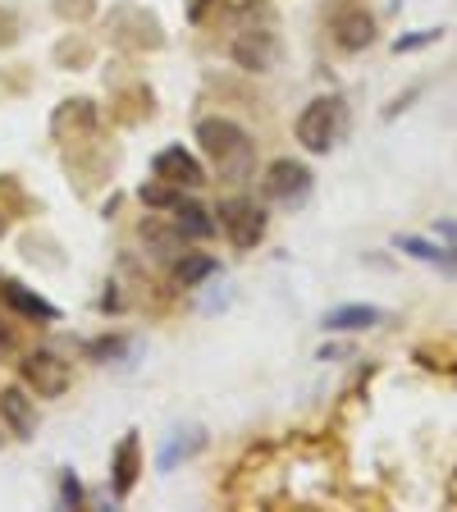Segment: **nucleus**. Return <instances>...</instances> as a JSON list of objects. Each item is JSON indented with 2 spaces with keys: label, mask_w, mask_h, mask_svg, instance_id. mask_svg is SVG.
<instances>
[{
  "label": "nucleus",
  "mask_w": 457,
  "mask_h": 512,
  "mask_svg": "<svg viewBox=\"0 0 457 512\" xmlns=\"http://www.w3.org/2000/svg\"><path fill=\"white\" fill-rule=\"evenodd\" d=\"M206 275H215V261H211V256H197V252H188V256H179V270H174V284H179V288H197Z\"/></svg>",
  "instance_id": "nucleus-16"
},
{
  "label": "nucleus",
  "mask_w": 457,
  "mask_h": 512,
  "mask_svg": "<svg viewBox=\"0 0 457 512\" xmlns=\"http://www.w3.org/2000/svg\"><path fill=\"white\" fill-rule=\"evenodd\" d=\"M142 243H147L156 256H165V261H179V256H188V234H183L174 220L170 224L147 220V224H142Z\"/></svg>",
  "instance_id": "nucleus-11"
},
{
  "label": "nucleus",
  "mask_w": 457,
  "mask_h": 512,
  "mask_svg": "<svg viewBox=\"0 0 457 512\" xmlns=\"http://www.w3.org/2000/svg\"><path fill=\"white\" fill-rule=\"evenodd\" d=\"M60 499H64V503H78V499H83V490H78V480H74V476H64V480H60Z\"/></svg>",
  "instance_id": "nucleus-18"
},
{
  "label": "nucleus",
  "mask_w": 457,
  "mask_h": 512,
  "mask_svg": "<svg viewBox=\"0 0 457 512\" xmlns=\"http://www.w3.org/2000/svg\"><path fill=\"white\" fill-rule=\"evenodd\" d=\"M439 238H448L457 247V220H439Z\"/></svg>",
  "instance_id": "nucleus-20"
},
{
  "label": "nucleus",
  "mask_w": 457,
  "mask_h": 512,
  "mask_svg": "<svg viewBox=\"0 0 457 512\" xmlns=\"http://www.w3.org/2000/svg\"><path fill=\"white\" fill-rule=\"evenodd\" d=\"M430 42H439V28H421V32H412V37H398L394 51L398 55H403V51H421V46H430Z\"/></svg>",
  "instance_id": "nucleus-17"
},
{
  "label": "nucleus",
  "mask_w": 457,
  "mask_h": 512,
  "mask_svg": "<svg viewBox=\"0 0 457 512\" xmlns=\"http://www.w3.org/2000/svg\"><path fill=\"white\" fill-rule=\"evenodd\" d=\"M151 170H156L160 183H174V188H202L206 183V165L183 147H165L151 160Z\"/></svg>",
  "instance_id": "nucleus-7"
},
{
  "label": "nucleus",
  "mask_w": 457,
  "mask_h": 512,
  "mask_svg": "<svg viewBox=\"0 0 457 512\" xmlns=\"http://www.w3.org/2000/svg\"><path fill=\"white\" fill-rule=\"evenodd\" d=\"M0 421L10 426L14 439H32V430H37V407H32V398H28L23 384L0 389Z\"/></svg>",
  "instance_id": "nucleus-9"
},
{
  "label": "nucleus",
  "mask_w": 457,
  "mask_h": 512,
  "mask_svg": "<svg viewBox=\"0 0 457 512\" xmlns=\"http://www.w3.org/2000/svg\"><path fill=\"white\" fill-rule=\"evenodd\" d=\"M19 375H23V389L37 394V398H60L64 389H69V362L51 348L28 352V357L19 362Z\"/></svg>",
  "instance_id": "nucleus-5"
},
{
  "label": "nucleus",
  "mask_w": 457,
  "mask_h": 512,
  "mask_svg": "<svg viewBox=\"0 0 457 512\" xmlns=\"http://www.w3.org/2000/svg\"><path fill=\"white\" fill-rule=\"evenodd\" d=\"M261 192H266V202L293 211V206H302L311 197V170L302 165V160H293V156H279V160H270L266 165Z\"/></svg>",
  "instance_id": "nucleus-3"
},
{
  "label": "nucleus",
  "mask_w": 457,
  "mask_h": 512,
  "mask_svg": "<svg viewBox=\"0 0 457 512\" xmlns=\"http://www.w3.org/2000/svg\"><path fill=\"white\" fill-rule=\"evenodd\" d=\"M10 352H14V330L0 320V357H10Z\"/></svg>",
  "instance_id": "nucleus-19"
},
{
  "label": "nucleus",
  "mask_w": 457,
  "mask_h": 512,
  "mask_svg": "<svg viewBox=\"0 0 457 512\" xmlns=\"http://www.w3.org/2000/svg\"><path fill=\"white\" fill-rule=\"evenodd\" d=\"M197 142H202V156L211 160V170L220 174L224 183L252 179L256 147H252V133H247L238 119H224V115L202 119V124H197Z\"/></svg>",
  "instance_id": "nucleus-1"
},
{
  "label": "nucleus",
  "mask_w": 457,
  "mask_h": 512,
  "mask_svg": "<svg viewBox=\"0 0 457 512\" xmlns=\"http://www.w3.org/2000/svg\"><path fill=\"white\" fill-rule=\"evenodd\" d=\"M165 211H170V220L179 224L188 238H211V234H215L211 211H206V206H197V202H188L183 192H174V202L165 206Z\"/></svg>",
  "instance_id": "nucleus-12"
},
{
  "label": "nucleus",
  "mask_w": 457,
  "mask_h": 512,
  "mask_svg": "<svg viewBox=\"0 0 457 512\" xmlns=\"http://www.w3.org/2000/svg\"><path fill=\"white\" fill-rule=\"evenodd\" d=\"M298 142L307 151H316V156H325L330 147H339L343 133H348V106H343L339 96H316V101H307L298 115Z\"/></svg>",
  "instance_id": "nucleus-2"
},
{
  "label": "nucleus",
  "mask_w": 457,
  "mask_h": 512,
  "mask_svg": "<svg viewBox=\"0 0 457 512\" xmlns=\"http://www.w3.org/2000/svg\"><path fill=\"white\" fill-rule=\"evenodd\" d=\"M394 247H398V252H407V256H416V261H426V266L457 270V256L448 252V247H435V243H426V238H416V234H398Z\"/></svg>",
  "instance_id": "nucleus-14"
},
{
  "label": "nucleus",
  "mask_w": 457,
  "mask_h": 512,
  "mask_svg": "<svg viewBox=\"0 0 457 512\" xmlns=\"http://www.w3.org/2000/svg\"><path fill=\"white\" fill-rule=\"evenodd\" d=\"M0 234H5V220H0Z\"/></svg>",
  "instance_id": "nucleus-21"
},
{
  "label": "nucleus",
  "mask_w": 457,
  "mask_h": 512,
  "mask_svg": "<svg viewBox=\"0 0 457 512\" xmlns=\"http://www.w3.org/2000/svg\"><path fill=\"white\" fill-rule=\"evenodd\" d=\"M0 298L10 302L19 316L28 320H60V307H51L46 298H37V293H28L23 284H14V279H0Z\"/></svg>",
  "instance_id": "nucleus-13"
},
{
  "label": "nucleus",
  "mask_w": 457,
  "mask_h": 512,
  "mask_svg": "<svg viewBox=\"0 0 457 512\" xmlns=\"http://www.w3.org/2000/svg\"><path fill=\"white\" fill-rule=\"evenodd\" d=\"M220 229L229 234V243L238 247V252H247V247H256L261 238H266V206H256V197H229V202H220Z\"/></svg>",
  "instance_id": "nucleus-4"
},
{
  "label": "nucleus",
  "mask_w": 457,
  "mask_h": 512,
  "mask_svg": "<svg viewBox=\"0 0 457 512\" xmlns=\"http://www.w3.org/2000/svg\"><path fill=\"white\" fill-rule=\"evenodd\" d=\"M234 60L243 64L247 74H266V69H275V60H279V37H275V28H238V37H234Z\"/></svg>",
  "instance_id": "nucleus-6"
},
{
  "label": "nucleus",
  "mask_w": 457,
  "mask_h": 512,
  "mask_svg": "<svg viewBox=\"0 0 457 512\" xmlns=\"http://www.w3.org/2000/svg\"><path fill=\"white\" fill-rule=\"evenodd\" d=\"M330 32H334V42H339V51H366L375 42V14L366 5H343L334 14Z\"/></svg>",
  "instance_id": "nucleus-8"
},
{
  "label": "nucleus",
  "mask_w": 457,
  "mask_h": 512,
  "mask_svg": "<svg viewBox=\"0 0 457 512\" xmlns=\"http://www.w3.org/2000/svg\"><path fill=\"white\" fill-rule=\"evenodd\" d=\"M384 320H389V311L366 307V302H352V307H334L330 316H325V330L357 334V330H375V325H384Z\"/></svg>",
  "instance_id": "nucleus-10"
},
{
  "label": "nucleus",
  "mask_w": 457,
  "mask_h": 512,
  "mask_svg": "<svg viewBox=\"0 0 457 512\" xmlns=\"http://www.w3.org/2000/svg\"><path fill=\"white\" fill-rule=\"evenodd\" d=\"M133 480H138V435H124L115 448V494L119 499L133 490Z\"/></svg>",
  "instance_id": "nucleus-15"
}]
</instances>
